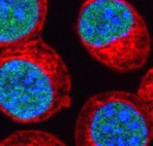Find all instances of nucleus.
Returning a JSON list of instances; mask_svg holds the SVG:
<instances>
[{"label":"nucleus","mask_w":153,"mask_h":146,"mask_svg":"<svg viewBox=\"0 0 153 146\" xmlns=\"http://www.w3.org/2000/svg\"><path fill=\"white\" fill-rule=\"evenodd\" d=\"M0 51V111L8 118L39 123L71 106L69 69L42 36Z\"/></svg>","instance_id":"1"},{"label":"nucleus","mask_w":153,"mask_h":146,"mask_svg":"<svg viewBox=\"0 0 153 146\" xmlns=\"http://www.w3.org/2000/svg\"><path fill=\"white\" fill-rule=\"evenodd\" d=\"M76 34L95 61L116 72L143 68L151 53L146 21L127 0H84Z\"/></svg>","instance_id":"2"},{"label":"nucleus","mask_w":153,"mask_h":146,"mask_svg":"<svg viewBox=\"0 0 153 146\" xmlns=\"http://www.w3.org/2000/svg\"><path fill=\"white\" fill-rule=\"evenodd\" d=\"M74 138L78 146H148L153 138V105L130 92L95 94L76 116Z\"/></svg>","instance_id":"3"},{"label":"nucleus","mask_w":153,"mask_h":146,"mask_svg":"<svg viewBox=\"0 0 153 146\" xmlns=\"http://www.w3.org/2000/svg\"><path fill=\"white\" fill-rule=\"evenodd\" d=\"M49 0H0V49L40 37Z\"/></svg>","instance_id":"4"},{"label":"nucleus","mask_w":153,"mask_h":146,"mask_svg":"<svg viewBox=\"0 0 153 146\" xmlns=\"http://www.w3.org/2000/svg\"><path fill=\"white\" fill-rule=\"evenodd\" d=\"M0 145L12 146H64L57 135L42 130H18L0 140Z\"/></svg>","instance_id":"5"},{"label":"nucleus","mask_w":153,"mask_h":146,"mask_svg":"<svg viewBox=\"0 0 153 146\" xmlns=\"http://www.w3.org/2000/svg\"><path fill=\"white\" fill-rule=\"evenodd\" d=\"M138 97L144 102L153 105V70L150 68L143 75L137 92Z\"/></svg>","instance_id":"6"}]
</instances>
